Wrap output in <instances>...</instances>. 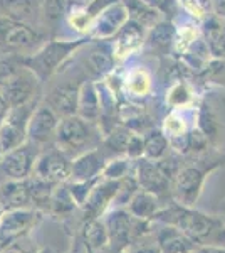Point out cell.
Segmentation results:
<instances>
[{"label": "cell", "instance_id": "obj_13", "mask_svg": "<svg viewBox=\"0 0 225 253\" xmlns=\"http://www.w3.org/2000/svg\"><path fill=\"white\" fill-rule=\"evenodd\" d=\"M120 189V181H113V179H101L94 189L91 191L89 198L86 199L83 208L84 221L88 219H99L108 213L113 208L114 198Z\"/></svg>", "mask_w": 225, "mask_h": 253}, {"label": "cell", "instance_id": "obj_41", "mask_svg": "<svg viewBox=\"0 0 225 253\" xmlns=\"http://www.w3.org/2000/svg\"><path fill=\"white\" fill-rule=\"evenodd\" d=\"M193 253H225V245H207V247H198Z\"/></svg>", "mask_w": 225, "mask_h": 253}, {"label": "cell", "instance_id": "obj_1", "mask_svg": "<svg viewBox=\"0 0 225 253\" xmlns=\"http://www.w3.org/2000/svg\"><path fill=\"white\" fill-rule=\"evenodd\" d=\"M153 221L177 226L198 247L225 245V218L205 214L195 208L180 205L175 199L158 211Z\"/></svg>", "mask_w": 225, "mask_h": 253}, {"label": "cell", "instance_id": "obj_27", "mask_svg": "<svg viewBox=\"0 0 225 253\" xmlns=\"http://www.w3.org/2000/svg\"><path fill=\"white\" fill-rule=\"evenodd\" d=\"M84 238H86V243H88L93 250H99V248H104L106 245H109L108 228H106L103 218L88 219V221H86Z\"/></svg>", "mask_w": 225, "mask_h": 253}, {"label": "cell", "instance_id": "obj_46", "mask_svg": "<svg viewBox=\"0 0 225 253\" xmlns=\"http://www.w3.org/2000/svg\"><path fill=\"white\" fill-rule=\"evenodd\" d=\"M0 159H2V152H0Z\"/></svg>", "mask_w": 225, "mask_h": 253}, {"label": "cell", "instance_id": "obj_33", "mask_svg": "<svg viewBox=\"0 0 225 253\" xmlns=\"http://www.w3.org/2000/svg\"><path fill=\"white\" fill-rule=\"evenodd\" d=\"M171 39H173V26L166 22L157 24L150 36L151 44H155L157 47H168Z\"/></svg>", "mask_w": 225, "mask_h": 253}, {"label": "cell", "instance_id": "obj_28", "mask_svg": "<svg viewBox=\"0 0 225 253\" xmlns=\"http://www.w3.org/2000/svg\"><path fill=\"white\" fill-rule=\"evenodd\" d=\"M34 9V0H0V10L5 17L15 20H26L31 17Z\"/></svg>", "mask_w": 225, "mask_h": 253}, {"label": "cell", "instance_id": "obj_16", "mask_svg": "<svg viewBox=\"0 0 225 253\" xmlns=\"http://www.w3.org/2000/svg\"><path fill=\"white\" fill-rule=\"evenodd\" d=\"M158 224V230L153 228V238L161 253H193L198 248V245L177 226Z\"/></svg>", "mask_w": 225, "mask_h": 253}, {"label": "cell", "instance_id": "obj_36", "mask_svg": "<svg viewBox=\"0 0 225 253\" xmlns=\"http://www.w3.org/2000/svg\"><path fill=\"white\" fill-rule=\"evenodd\" d=\"M128 88L131 89L134 95H145L150 88V78L146 76L145 71H136L129 76Z\"/></svg>", "mask_w": 225, "mask_h": 253}, {"label": "cell", "instance_id": "obj_45", "mask_svg": "<svg viewBox=\"0 0 225 253\" xmlns=\"http://www.w3.org/2000/svg\"><path fill=\"white\" fill-rule=\"evenodd\" d=\"M3 213H5V211H3V208H2V205H0V216H2Z\"/></svg>", "mask_w": 225, "mask_h": 253}, {"label": "cell", "instance_id": "obj_21", "mask_svg": "<svg viewBox=\"0 0 225 253\" xmlns=\"http://www.w3.org/2000/svg\"><path fill=\"white\" fill-rule=\"evenodd\" d=\"M77 115L86 118L88 122L96 124L101 117V100L93 83H83L79 91V103H77Z\"/></svg>", "mask_w": 225, "mask_h": 253}, {"label": "cell", "instance_id": "obj_22", "mask_svg": "<svg viewBox=\"0 0 225 253\" xmlns=\"http://www.w3.org/2000/svg\"><path fill=\"white\" fill-rule=\"evenodd\" d=\"M27 182H29V191H31L32 208L39 211H49L52 194H54L57 184L44 181V179H40L34 174L27 179Z\"/></svg>", "mask_w": 225, "mask_h": 253}, {"label": "cell", "instance_id": "obj_12", "mask_svg": "<svg viewBox=\"0 0 225 253\" xmlns=\"http://www.w3.org/2000/svg\"><path fill=\"white\" fill-rule=\"evenodd\" d=\"M205 177L207 169H200L198 166L182 167L173 181V189H171L173 199L183 206L193 208L202 194Z\"/></svg>", "mask_w": 225, "mask_h": 253}, {"label": "cell", "instance_id": "obj_42", "mask_svg": "<svg viewBox=\"0 0 225 253\" xmlns=\"http://www.w3.org/2000/svg\"><path fill=\"white\" fill-rule=\"evenodd\" d=\"M93 0H66V3H67V9H86V7L91 3Z\"/></svg>", "mask_w": 225, "mask_h": 253}, {"label": "cell", "instance_id": "obj_37", "mask_svg": "<svg viewBox=\"0 0 225 253\" xmlns=\"http://www.w3.org/2000/svg\"><path fill=\"white\" fill-rule=\"evenodd\" d=\"M0 253H37V252H35L34 243L29 240V235H27V236H24V238L17 240L15 243L9 245L7 248H3Z\"/></svg>", "mask_w": 225, "mask_h": 253}, {"label": "cell", "instance_id": "obj_26", "mask_svg": "<svg viewBox=\"0 0 225 253\" xmlns=\"http://www.w3.org/2000/svg\"><path fill=\"white\" fill-rule=\"evenodd\" d=\"M125 9L128 10L129 19L141 24L143 27L157 22L158 12L146 0H125Z\"/></svg>", "mask_w": 225, "mask_h": 253}, {"label": "cell", "instance_id": "obj_7", "mask_svg": "<svg viewBox=\"0 0 225 253\" xmlns=\"http://www.w3.org/2000/svg\"><path fill=\"white\" fill-rule=\"evenodd\" d=\"M84 41H52V42L46 44L35 52L34 56H31L26 59V66H29L40 80L51 76L52 73L59 68V64H63L77 47L83 44Z\"/></svg>", "mask_w": 225, "mask_h": 253}, {"label": "cell", "instance_id": "obj_32", "mask_svg": "<svg viewBox=\"0 0 225 253\" xmlns=\"http://www.w3.org/2000/svg\"><path fill=\"white\" fill-rule=\"evenodd\" d=\"M207 44L210 52L217 58H225V49H224V36H222V27L212 24L207 31Z\"/></svg>", "mask_w": 225, "mask_h": 253}, {"label": "cell", "instance_id": "obj_8", "mask_svg": "<svg viewBox=\"0 0 225 253\" xmlns=\"http://www.w3.org/2000/svg\"><path fill=\"white\" fill-rule=\"evenodd\" d=\"M40 36L22 20L0 17V47L10 54H22L39 47Z\"/></svg>", "mask_w": 225, "mask_h": 253}, {"label": "cell", "instance_id": "obj_6", "mask_svg": "<svg viewBox=\"0 0 225 253\" xmlns=\"http://www.w3.org/2000/svg\"><path fill=\"white\" fill-rule=\"evenodd\" d=\"M37 105L39 100L35 98L26 105L10 108L9 115L0 125V152L2 156L27 142V125Z\"/></svg>", "mask_w": 225, "mask_h": 253}, {"label": "cell", "instance_id": "obj_38", "mask_svg": "<svg viewBox=\"0 0 225 253\" xmlns=\"http://www.w3.org/2000/svg\"><path fill=\"white\" fill-rule=\"evenodd\" d=\"M182 2L192 14L198 15V17H203L212 7V0H182Z\"/></svg>", "mask_w": 225, "mask_h": 253}, {"label": "cell", "instance_id": "obj_17", "mask_svg": "<svg viewBox=\"0 0 225 253\" xmlns=\"http://www.w3.org/2000/svg\"><path fill=\"white\" fill-rule=\"evenodd\" d=\"M79 91H81V84H72V83L57 84L46 96V105L54 110L57 115H59V118L77 115Z\"/></svg>", "mask_w": 225, "mask_h": 253}, {"label": "cell", "instance_id": "obj_44", "mask_svg": "<svg viewBox=\"0 0 225 253\" xmlns=\"http://www.w3.org/2000/svg\"><path fill=\"white\" fill-rule=\"evenodd\" d=\"M222 36H224V49H225V27L222 29Z\"/></svg>", "mask_w": 225, "mask_h": 253}, {"label": "cell", "instance_id": "obj_29", "mask_svg": "<svg viewBox=\"0 0 225 253\" xmlns=\"http://www.w3.org/2000/svg\"><path fill=\"white\" fill-rule=\"evenodd\" d=\"M111 68H113V56L106 51H101V49L93 51L86 58V69L91 73V76H94V78L104 76Z\"/></svg>", "mask_w": 225, "mask_h": 253}, {"label": "cell", "instance_id": "obj_24", "mask_svg": "<svg viewBox=\"0 0 225 253\" xmlns=\"http://www.w3.org/2000/svg\"><path fill=\"white\" fill-rule=\"evenodd\" d=\"M76 208H79V205L76 203L74 196H72L71 189H69L67 182L63 184H57L54 194L51 199V206H49V213L56 214V216H71L74 213Z\"/></svg>", "mask_w": 225, "mask_h": 253}, {"label": "cell", "instance_id": "obj_5", "mask_svg": "<svg viewBox=\"0 0 225 253\" xmlns=\"http://www.w3.org/2000/svg\"><path fill=\"white\" fill-rule=\"evenodd\" d=\"M40 152L42 149L29 140L17 149L5 152L0 159V182L29 179L34 174L35 162H37Z\"/></svg>", "mask_w": 225, "mask_h": 253}, {"label": "cell", "instance_id": "obj_9", "mask_svg": "<svg viewBox=\"0 0 225 253\" xmlns=\"http://www.w3.org/2000/svg\"><path fill=\"white\" fill-rule=\"evenodd\" d=\"M40 211L34 208L5 211L0 216V252L17 240L24 238L37 226Z\"/></svg>", "mask_w": 225, "mask_h": 253}, {"label": "cell", "instance_id": "obj_40", "mask_svg": "<svg viewBox=\"0 0 225 253\" xmlns=\"http://www.w3.org/2000/svg\"><path fill=\"white\" fill-rule=\"evenodd\" d=\"M9 112H10V105H9V101H7V98L3 96L2 89H0V125H2V122L7 118Z\"/></svg>", "mask_w": 225, "mask_h": 253}, {"label": "cell", "instance_id": "obj_25", "mask_svg": "<svg viewBox=\"0 0 225 253\" xmlns=\"http://www.w3.org/2000/svg\"><path fill=\"white\" fill-rule=\"evenodd\" d=\"M143 144H145V152L143 157L150 159V161H160L161 157L166 156L170 149V138L165 132L160 130H151L143 137Z\"/></svg>", "mask_w": 225, "mask_h": 253}, {"label": "cell", "instance_id": "obj_35", "mask_svg": "<svg viewBox=\"0 0 225 253\" xmlns=\"http://www.w3.org/2000/svg\"><path fill=\"white\" fill-rule=\"evenodd\" d=\"M165 133L168 135V138L185 135L187 132H185V122H183V118L177 115V113H171L165 120Z\"/></svg>", "mask_w": 225, "mask_h": 253}, {"label": "cell", "instance_id": "obj_19", "mask_svg": "<svg viewBox=\"0 0 225 253\" xmlns=\"http://www.w3.org/2000/svg\"><path fill=\"white\" fill-rule=\"evenodd\" d=\"M160 199L161 198H158L157 194L148 193V191H145V189H140L131 198V201L128 203L126 210L133 216H136V218L146 219V221H153L157 213L163 208L160 205Z\"/></svg>", "mask_w": 225, "mask_h": 253}, {"label": "cell", "instance_id": "obj_11", "mask_svg": "<svg viewBox=\"0 0 225 253\" xmlns=\"http://www.w3.org/2000/svg\"><path fill=\"white\" fill-rule=\"evenodd\" d=\"M59 122V115L51 107H47L46 103L37 105L27 125V140L39 145L40 149L54 145Z\"/></svg>", "mask_w": 225, "mask_h": 253}, {"label": "cell", "instance_id": "obj_23", "mask_svg": "<svg viewBox=\"0 0 225 253\" xmlns=\"http://www.w3.org/2000/svg\"><path fill=\"white\" fill-rule=\"evenodd\" d=\"M125 22H126V9L121 5H114L111 9L99 14V17L96 20V26H94V34L99 36V38L111 36L113 32L120 29V26H125Z\"/></svg>", "mask_w": 225, "mask_h": 253}, {"label": "cell", "instance_id": "obj_39", "mask_svg": "<svg viewBox=\"0 0 225 253\" xmlns=\"http://www.w3.org/2000/svg\"><path fill=\"white\" fill-rule=\"evenodd\" d=\"M187 100H188V93L183 86H177L170 95V103H173V105H182V103H185Z\"/></svg>", "mask_w": 225, "mask_h": 253}, {"label": "cell", "instance_id": "obj_14", "mask_svg": "<svg viewBox=\"0 0 225 253\" xmlns=\"http://www.w3.org/2000/svg\"><path fill=\"white\" fill-rule=\"evenodd\" d=\"M134 175H136L138 184H140L141 189L157 194L158 198H161L168 191L173 189V182L168 179V175L160 169L157 161H150L146 157L136 159Z\"/></svg>", "mask_w": 225, "mask_h": 253}, {"label": "cell", "instance_id": "obj_43", "mask_svg": "<svg viewBox=\"0 0 225 253\" xmlns=\"http://www.w3.org/2000/svg\"><path fill=\"white\" fill-rule=\"evenodd\" d=\"M212 7L220 17L225 19V0H212Z\"/></svg>", "mask_w": 225, "mask_h": 253}, {"label": "cell", "instance_id": "obj_30", "mask_svg": "<svg viewBox=\"0 0 225 253\" xmlns=\"http://www.w3.org/2000/svg\"><path fill=\"white\" fill-rule=\"evenodd\" d=\"M131 161L129 157H118L109 161L104 167L103 177L104 179H113V181H120V179L126 177L131 174Z\"/></svg>", "mask_w": 225, "mask_h": 253}, {"label": "cell", "instance_id": "obj_18", "mask_svg": "<svg viewBox=\"0 0 225 253\" xmlns=\"http://www.w3.org/2000/svg\"><path fill=\"white\" fill-rule=\"evenodd\" d=\"M0 205H2L3 211H15V210L32 208V199H31L27 179H24V181L0 182Z\"/></svg>", "mask_w": 225, "mask_h": 253}, {"label": "cell", "instance_id": "obj_10", "mask_svg": "<svg viewBox=\"0 0 225 253\" xmlns=\"http://www.w3.org/2000/svg\"><path fill=\"white\" fill-rule=\"evenodd\" d=\"M34 175L44 179V181L63 184L67 182L72 175V157L56 145H49L42 149L40 156L35 162Z\"/></svg>", "mask_w": 225, "mask_h": 253}, {"label": "cell", "instance_id": "obj_15", "mask_svg": "<svg viewBox=\"0 0 225 253\" xmlns=\"http://www.w3.org/2000/svg\"><path fill=\"white\" fill-rule=\"evenodd\" d=\"M108 154L103 147L88 150L72 159V175L69 181H96L103 177L104 167L108 164Z\"/></svg>", "mask_w": 225, "mask_h": 253}, {"label": "cell", "instance_id": "obj_31", "mask_svg": "<svg viewBox=\"0 0 225 253\" xmlns=\"http://www.w3.org/2000/svg\"><path fill=\"white\" fill-rule=\"evenodd\" d=\"M67 9L66 0H44L42 2V17L46 24H57L64 17Z\"/></svg>", "mask_w": 225, "mask_h": 253}, {"label": "cell", "instance_id": "obj_2", "mask_svg": "<svg viewBox=\"0 0 225 253\" xmlns=\"http://www.w3.org/2000/svg\"><path fill=\"white\" fill-rule=\"evenodd\" d=\"M103 144V137L94 128L93 122H88L79 115L61 118L56 135V147H59L69 157L76 159L88 150L97 149Z\"/></svg>", "mask_w": 225, "mask_h": 253}, {"label": "cell", "instance_id": "obj_4", "mask_svg": "<svg viewBox=\"0 0 225 253\" xmlns=\"http://www.w3.org/2000/svg\"><path fill=\"white\" fill-rule=\"evenodd\" d=\"M39 84L40 78L29 66H17L10 61L0 63V89L10 108L35 100Z\"/></svg>", "mask_w": 225, "mask_h": 253}, {"label": "cell", "instance_id": "obj_3", "mask_svg": "<svg viewBox=\"0 0 225 253\" xmlns=\"http://www.w3.org/2000/svg\"><path fill=\"white\" fill-rule=\"evenodd\" d=\"M103 221L108 228L109 245L114 252H125L131 243L153 233L155 221L136 218L126 208H111Z\"/></svg>", "mask_w": 225, "mask_h": 253}, {"label": "cell", "instance_id": "obj_20", "mask_svg": "<svg viewBox=\"0 0 225 253\" xmlns=\"http://www.w3.org/2000/svg\"><path fill=\"white\" fill-rule=\"evenodd\" d=\"M141 41H143V26L129 19L128 22H125V26L121 27L120 34H118L116 44H114V54L118 58L128 56L129 52L140 46Z\"/></svg>", "mask_w": 225, "mask_h": 253}, {"label": "cell", "instance_id": "obj_34", "mask_svg": "<svg viewBox=\"0 0 225 253\" xmlns=\"http://www.w3.org/2000/svg\"><path fill=\"white\" fill-rule=\"evenodd\" d=\"M125 253H161V252H160L158 245L153 238V233H151L148 236H143L138 242L131 243L125 250Z\"/></svg>", "mask_w": 225, "mask_h": 253}]
</instances>
